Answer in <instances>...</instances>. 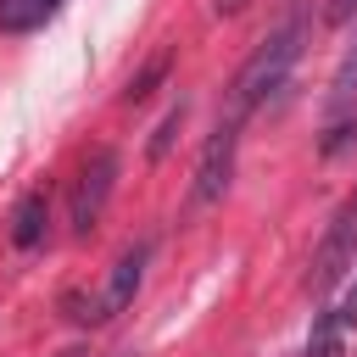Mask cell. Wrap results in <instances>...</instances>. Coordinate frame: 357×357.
<instances>
[{"mask_svg":"<svg viewBox=\"0 0 357 357\" xmlns=\"http://www.w3.org/2000/svg\"><path fill=\"white\" fill-rule=\"evenodd\" d=\"M301 45H307V11H290L279 28H268V39H262V45L245 56V67L234 73V84H229V112H223V117L245 123L268 95H279L284 78H290V67L301 61Z\"/></svg>","mask_w":357,"mask_h":357,"instance_id":"6da1fadb","label":"cell"},{"mask_svg":"<svg viewBox=\"0 0 357 357\" xmlns=\"http://www.w3.org/2000/svg\"><path fill=\"white\" fill-rule=\"evenodd\" d=\"M145 262H151V240H134V245H123L117 257H112V268H106V279L84 296V301H73L78 312V324H112L134 296H139V284H145Z\"/></svg>","mask_w":357,"mask_h":357,"instance_id":"7a4b0ae2","label":"cell"},{"mask_svg":"<svg viewBox=\"0 0 357 357\" xmlns=\"http://www.w3.org/2000/svg\"><path fill=\"white\" fill-rule=\"evenodd\" d=\"M351 268H357V190L335 206V218H329V229H324V240H318V251H312L307 290H312V296H329Z\"/></svg>","mask_w":357,"mask_h":357,"instance_id":"3957f363","label":"cell"},{"mask_svg":"<svg viewBox=\"0 0 357 357\" xmlns=\"http://www.w3.org/2000/svg\"><path fill=\"white\" fill-rule=\"evenodd\" d=\"M240 128L234 117H218V128L206 134L201 156H195V178H190V212H206L229 195V178H234V156H240Z\"/></svg>","mask_w":357,"mask_h":357,"instance_id":"277c9868","label":"cell"},{"mask_svg":"<svg viewBox=\"0 0 357 357\" xmlns=\"http://www.w3.org/2000/svg\"><path fill=\"white\" fill-rule=\"evenodd\" d=\"M117 173H123V162H117L112 145H95V151L84 156V167H78V178H73V195H67V223H73V234H89V229L100 223V212H106V201H112V190H117Z\"/></svg>","mask_w":357,"mask_h":357,"instance_id":"5b68a950","label":"cell"},{"mask_svg":"<svg viewBox=\"0 0 357 357\" xmlns=\"http://www.w3.org/2000/svg\"><path fill=\"white\" fill-rule=\"evenodd\" d=\"M45 229H50V195L45 190H28L17 201V212H11V245L17 251H33L45 240Z\"/></svg>","mask_w":357,"mask_h":357,"instance_id":"8992f818","label":"cell"},{"mask_svg":"<svg viewBox=\"0 0 357 357\" xmlns=\"http://www.w3.org/2000/svg\"><path fill=\"white\" fill-rule=\"evenodd\" d=\"M61 11V0H0V28L6 33H33Z\"/></svg>","mask_w":357,"mask_h":357,"instance_id":"52a82bcc","label":"cell"},{"mask_svg":"<svg viewBox=\"0 0 357 357\" xmlns=\"http://www.w3.org/2000/svg\"><path fill=\"white\" fill-rule=\"evenodd\" d=\"M167 67H173V50H156V56H151L128 84H123V106H145V100L156 95V84L167 78Z\"/></svg>","mask_w":357,"mask_h":357,"instance_id":"ba28073f","label":"cell"},{"mask_svg":"<svg viewBox=\"0 0 357 357\" xmlns=\"http://www.w3.org/2000/svg\"><path fill=\"white\" fill-rule=\"evenodd\" d=\"M301 357H346V318L329 307L318 324H312V335H307V351Z\"/></svg>","mask_w":357,"mask_h":357,"instance_id":"9c48e42d","label":"cell"},{"mask_svg":"<svg viewBox=\"0 0 357 357\" xmlns=\"http://www.w3.org/2000/svg\"><path fill=\"white\" fill-rule=\"evenodd\" d=\"M184 112H190V100H178V106H173V112H167V117L156 123V134H151V162H162V156H167V145H173V134L184 128Z\"/></svg>","mask_w":357,"mask_h":357,"instance_id":"30bf717a","label":"cell"},{"mask_svg":"<svg viewBox=\"0 0 357 357\" xmlns=\"http://www.w3.org/2000/svg\"><path fill=\"white\" fill-rule=\"evenodd\" d=\"M329 89H335V100H351V95H357V39H351V50L340 56V67H335Z\"/></svg>","mask_w":357,"mask_h":357,"instance_id":"8fae6325","label":"cell"},{"mask_svg":"<svg viewBox=\"0 0 357 357\" xmlns=\"http://www.w3.org/2000/svg\"><path fill=\"white\" fill-rule=\"evenodd\" d=\"M335 312H340V318H346V329H351V324H357V279H351V284H346V296H340V301H335Z\"/></svg>","mask_w":357,"mask_h":357,"instance_id":"7c38bea8","label":"cell"},{"mask_svg":"<svg viewBox=\"0 0 357 357\" xmlns=\"http://www.w3.org/2000/svg\"><path fill=\"white\" fill-rule=\"evenodd\" d=\"M324 17H329V22H351V17H357V0H329Z\"/></svg>","mask_w":357,"mask_h":357,"instance_id":"4fadbf2b","label":"cell"},{"mask_svg":"<svg viewBox=\"0 0 357 357\" xmlns=\"http://www.w3.org/2000/svg\"><path fill=\"white\" fill-rule=\"evenodd\" d=\"M245 6H251V0H212V11H218V17H240Z\"/></svg>","mask_w":357,"mask_h":357,"instance_id":"5bb4252c","label":"cell"},{"mask_svg":"<svg viewBox=\"0 0 357 357\" xmlns=\"http://www.w3.org/2000/svg\"><path fill=\"white\" fill-rule=\"evenodd\" d=\"M61 357H84V351H78V346H73V351H61Z\"/></svg>","mask_w":357,"mask_h":357,"instance_id":"9a60e30c","label":"cell"},{"mask_svg":"<svg viewBox=\"0 0 357 357\" xmlns=\"http://www.w3.org/2000/svg\"><path fill=\"white\" fill-rule=\"evenodd\" d=\"M123 357H128V351H123Z\"/></svg>","mask_w":357,"mask_h":357,"instance_id":"2e32d148","label":"cell"}]
</instances>
